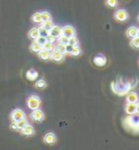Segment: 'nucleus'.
I'll return each mask as SVG.
<instances>
[{
    "label": "nucleus",
    "instance_id": "nucleus-14",
    "mask_svg": "<svg viewBox=\"0 0 139 150\" xmlns=\"http://www.w3.org/2000/svg\"><path fill=\"white\" fill-rule=\"evenodd\" d=\"M38 57L42 59V60H49L51 59V53L48 50H45V49H42L39 52H38Z\"/></svg>",
    "mask_w": 139,
    "mask_h": 150
},
{
    "label": "nucleus",
    "instance_id": "nucleus-16",
    "mask_svg": "<svg viewBox=\"0 0 139 150\" xmlns=\"http://www.w3.org/2000/svg\"><path fill=\"white\" fill-rule=\"evenodd\" d=\"M137 34H138V28L136 26H131L128 27L127 30H126V35H127L128 37H136L137 36Z\"/></svg>",
    "mask_w": 139,
    "mask_h": 150
},
{
    "label": "nucleus",
    "instance_id": "nucleus-24",
    "mask_svg": "<svg viewBox=\"0 0 139 150\" xmlns=\"http://www.w3.org/2000/svg\"><path fill=\"white\" fill-rule=\"evenodd\" d=\"M42 22H46V21H49V20H51V14L47 11H44L42 12Z\"/></svg>",
    "mask_w": 139,
    "mask_h": 150
},
{
    "label": "nucleus",
    "instance_id": "nucleus-2",
    "mask_svg": "<svg viewBox=\"0 0 139 150\" xmlns=\"http://www.w3.org/2000/svg\"><path fill=\"white\" fill-rule=\"evenodd\" d=\"M40 99L37 97V96H30L28 99H27V105H28V108L32 110H35V109H38L39 107H40Z\"/></svg>",
    "mask_w": 139,
    "mask_h": 150
},
{
    "label": "nucleus",
    "instance_id": "nucleus-6",
    "mask_svg": "<svg viewBox=\"0 0 139 150\" xmlns=\"http://www.w3.org/2000/svg\"><path fill=\"white\" fill-rule=\"evenodd\" d=\"M62 35L64 36H66V37H72V36H74L75 35V30H74V27L71 26V25H66V26L62 27Z\"/></svg>",
    "mask_w": 139,
    "mask_h": 150
},
{
    "label": "nucleus",
    "instance_id": "nucleus-35",
    "mask_svg": "<svg viewBox=\"0 0 139 150\" xmlns=\"http://www.w3.org/2000/svg\"><path fill=\"white\" fill-rule=\"evenodd\" d=\"M136 113H139V102L136 103Z\"/></svg>",
    "mask_w": 139,
    "mask_h": 150
},
{
    "label": "nucleus",
    "instance_id": "nucleus-23",
    "mask_svg": "<svg viewBox=\"0 0 139 150\" xmlns=\"http://www.w3.org/2000/svg\"><path fill=\"white\" fill-rule=\"evenodd\" d=\"M131 46H132L133 48H136V49L139 48V37L138 36L132 38V40H131Z\"/></svg>",
    "mask_w": 139,
    "mask_h": 150
},
{
    "label": "nucleus",
    "instance_id": "nucleus-34",
    "mask_svg": "<svg viewBox=\"0 0 139 150\" xmlns=\"http://www.w3.org/2000/svg\"><path fill=\"white\" fill-rule=\"evenodd\" d=\"M11 128H12V129H16V131H18V126H16V122H13V123L11 124Z\"/></svg>",
    "mask_w": 139,
    "mask_h": 150
},
{
    "label": "nucleus",
    "instance_id": "nucleus-1",
    "mask_svg": "<svg viewBox=\"0 0 139 150\" xmlns=\"http://www.w3.org/2000/svg\"><path fill=\"white\" fill-rule=\"evenodd\" d=\"M124 126L126 129L139 134V113H134L128 115L124 120Z\"/></svg>",
    "mask_w": 139,
    "mask_h": 150
},
{
    "label": "nucleus",
    "instance_id": "nucleus-21",
    "mask_svg": "<svg viewBox=\"0 0 139 150\" xmlns=\"http://www.w3.org/2000/svg\"><path fill=\"white\" fill-rule=\"evenodd\" d=\"M42 49H45V50H48V51H52L53 49H54L53 42H51V41H46L45 44L42 45Z\"/></svg>",
    "mask_w": 139,
    "mask_h": 150
},
{
    "label": "nucleus",
    "instance_id": "nucleus-13",
    "mask_svg": "<svg viewBox=\"0 0 139 150\" xmlns=\"http://www.w3.org/2000/svg\"><path fill=\"white\" fill-rule=\"evenodd\" d=\"M44 140H45L46 144H54L56 142V136L53 133H48L45 135Z\"/></svg>",
    "mask_w": 139,
    "mask_h": 150
},
{
    "label": "nucleus",
    "instance_id": "nucleus-28",
    "mask_svg": "<svg viewBox=\"0 0 139 150\" xmlns=\"http://www.w3.org/2000/svg\"><path fill=\"white\" fill-rule=\"evenodd\" d=\"M107 6L110 8H114L117 6V0H105Z\"/></svg>",
    "mask_w": 139,
    "mask_h": 150
},
{
    "label": "nucleus",
    "instance_id": "nucleus-9",
    "mask_svg": "<svg viewBox=\"0 0 139 150\" xmlns=\"http://www.w3.org/2000/svg\"><path fill=\"white\" fill-rule=\"evenodd\" d=\"M126 101L127 102H132V103H137L139 101V97L138 94L135 93V91H132L126 96Z\"/></svg>",
    "mask_w": 139,
    "mask_h": 150
},
{
    "label": "nucleus",
    "instance_id": "nucleus-33",
    "mask_svg": "<svg viewBox=\"0 0 139 150\" xmlns=\"http://www.w3.org/2000/svg\"><path fill=\"white\" fill-rule=\"evenodd\" d=\"M73 47H74V46L68 44V45H66V53H70V54H71L72 50H73Z\"/></svg>",
    "mask_w": 139,
    "mask_h": 150
},
{
    "label": "nucleus",
    "instance_id": "nucleus-30",
    "mask_svg": "<svg viewBox=\"0 0 139 150\" xmlns=\"http://www.w3.org/2000/svg\"><path fill=\"white\" fill-rule=\"evenodd\" d=\"M36 41H37L38 44H40V45H44L46 41H47V38H46V36H42V35H39L37 38H36Z\"/></svg>",
    "mask_w": 139,
    "mask_h": 150
},
{
    "label": "nucleus",
    "instance_id": "nucleus-10",
    "mask_svg": "<svg viewBox=\"0 0 139 150\" xmlns=\"http://www.w3.org/2000/svg\"><path fill=\"white\" fill-rule=\"evenodd\" d=\"M21 131H22L23 135H25V136H32V135H34V133H35L34 127H33L32 125H28V124H26Z\"/></svg>",
    "mask_w": 139,
    "mask_h": 150
},
{
    "label": "nucleus",
    "instance_id": "nucleus-27",
    "mask_svg": "<svg viewBox=\"0 0 139 150\" xmlns=\"http://www.w3.org/2000/svg\"><path fill=\"white\" fill-rule=\"evenodd\" d=\"M35 86L37 87V88H45V87L47 86V84H46V82L44 81V79H39V81L36 82Z\"/></svg>",
    "mask_w": 139,
    "mask_h": 150
},
{
    "label": "nucleus",
    "instance_id": "nucleus-11",
    "mask_svg": "<svg viewBox=\"0 0 139 150\" xmlns=\"http://www.w3.org/2000/svg\"><path fill=\"white\" fill-rule=\"evenodd\" d=\"M125 112H126V114H128V115L136 113V103L127 102L126 105H125Z\"/></svg>",
    "mask_w": 139,
    "mask_h": 150
},
{
    "label": "nucleus",
    "instance_id": "nucleus-3",
    "mask_svg": "<svg viewBox=\"0 0 139 150\" xmlns=\"http://www.w3.org/2000/svg\"><path fill=\"white\" fill-rule=\"evenodd\" d=\"M114 18L116 21L119 22H125L128 20V13L126 10L124 9H121V10H117L115 13H114Z\"/></svg>",
    "mask_w": 139,
    "mask_h": 150
},
{
    "label": "nucleus",
    "instance_id": "nucleus-8",
    "mask_svg": "<svg viewBox=\"0 0 139 150\" xmlns=\"http://www.w3.org/2000/svg\"><path fill=\"white\" fill-rule=\"evenodd\" d=\"M94 62L98 67H104L105 63H107V58L102 54H98L94 58Z\"/></svg>",
    "mask_w": 139,
    "mask_h": 150
},
{
    "label": "nucleus",
    "instance_id": "nucleus-37",
    "mask_svg": "<svg viewBox=\"0 0 139 150\" xmlns=\"http://www.w3.org/2000/svg\"><path fill=\"white\" fill-rule=\"evenodd\" d=\"M138 21H139V15H138Z\"/></svg>",
    "mask_w": 139,
    "mask_h": 150
},
{
    "label": "nucleus",
    "instance_id": "nucleus-29",
    "mask_svg": "<svg viewBox=\"0 0 139 150\" xmlns=\"http://www.w3.org/2000/svg\"><path fill=\"white\" fill-rule=\"evenodd\" d=\"M71 54L72 56H79V54H80V48H79L78 46H74V47H73V50H72Z\"/></svg>",
    "mask_w": 139,
    "mask_h": 150
},
{
    "label": "nucleus",
    "instance_id": "nucleus-7",
    "mask_svg": "<svg viewBox=\"0 0 139 150\" xmlns=\"http://www.w3.org/2000/svg\"><path fill=\"white\" fill-rule=\"evenodd\" d=\"M51 59L56 62H60L64 59V53H62L61 51H59L58 49H53L52 53H51Z\"/></svg>",
    "mask_w": 139,
    "mask_h": 150
},
{
    "label": "nucleus",
    "instance_id": "nucleus-22",
    "mask_svg": "<svg viewBox=\"0 0 139 150\" xmlns=\"http://www.w3.org/2000/svg\"><path fill=\"white\" fill-rule=\"evenodd\" d=\"M27 124V120L25 119V117H23V119H21V120H19L18 122H16V126H18V129H22L25 125Z\"/></svg>",
    "mask_w": 139,
    "mask_h": 150
},
{
    "label": "nucleus",
    "instance_id": "nucleus-19",
    "mask_svg": "<svg viewBox=\"0 0 139 150\" xmlns=\"http://www.w3.org/2000/svg\"><path fill=\"white\" fill-rule=\"evenodd\" d=\"M32 21L34 23H42V13L40 12H36L34 14L32 15Z\"/></svg>",
    "mask_w": 139,
    "mask_h": 150
},
{
    "label": "nucleus",
    "instance_id": "nucleus-12",
    "mask_svg": "<svg viewBox=\"0 0 139 150\" xmlns=\"http://www.w3.org/2000/svg\"><path fill=\"white\" fill-rule=\"evenodd\" d=\"M49 34L52 35L53 37H60L61 35H62V28H61L60 26H56V25H53V27L50 30V32H49Z\"/></svg>",
    "mask_w": 139,
    "mask_h": 150
},
{
    "label": "nucleus",
    "instance_id": "nucleus-15",
    "mask_svg": "<svg viewBox=\"0 0 139 150\" xmlns=\"http://www.w3.org/2000/svg\"><path fill=\"white\" fill-rule=\"evenodd\" d=\"M40 35V28L39 27H33L30 28V30L28 32V36H30L32 39H36Z\"/></svg>",
    "mask_w": 139,
    "mask_h": 150
},
{
    "label": "nucleus",
    "instance_id": "nucleus-18",
    "mask_svg": "<svg viewBox=\"0 0 139 150\" xmlns=\"http://www.w3.org/2000/svg\"><path fill=\"white\" fill-rule=\"evenodd\" d=\"M26 77L30 81H35V79L38 77V73L35 70H30V71L26 73Z\"/></svg>",
    "mask_w": 139,
    "mask_h": 150
},
{
    "label": "nucleus",
    "instance_id": "nucleus-26",
    "mask_svg": "<svg viewBox=\"0 0 139 150\" xmlns=\"http://www.w3.org/2000/svg\"><path fill=\"white\" fill-rule=\"evenodd\" d=\"M68 44L72 46H78V39L75 37V35L68 38Z\"/></svg>",
    "mask_w": 139,
    "mask_h": 150
},
{
    "label": "nucleus",
    "instance_id": "nucleus-25",
    "mask_svg": "<svg viewBox=\"0 0 139 150\" xmlns=\"http://www.w3.org/2000/svg\"><path fill=\"white\" fill-rule=\"evenodd\" d=\"M58 41H59V44H64V45H68V37L64 36V35H61L60 37H58Z\"/></svg>",
    "mask_w": 139,
    "mask_h": 150
},
{
    "label": "nucleus",
    "instance_id": "nucleus-36",
    "mask_svg": "<svg viewBox=\"0 0 139 150\" xmlns=\"http://www.w3.org/2000/svg\"><path fill=\"white\" fill-rule=\"evenodd\" d=\"M137 36L139 37V28H138V34H137Z\"/></svg>",
    "mask_w": 139,
    "mask_h": 150
},
{
    "label": "nucleus",
    "instance_id": "nucleus-17",
    "mask_svg": "<svg viewBox=\"0 0 139 150\" xmlns=\"http://www.w3.org/2000/svg\"><path fill=\"white\" fill-rule=\"evenodd\" d=\"M42 49V46L40 44H38L36 40L32 42V45H30V51H33V52H39Z\"/></svg>",
    "mask_w": 139,
    "mask_h": 150
},
{
    "label": "nucleus",
    "instance_id": "nucleus-32",
    "mask_svg": "<svg viewBox=\"0 0 139 150\" xmlns=\"http://www.w3.org/2000/svg\"><path fill=\"white\" fill-rule=\"evenodd\" d=\"M46 38H47V41H51V42H54V41H56V37H53L52 35H50V34L47 35V36H46Z\"/></svg>",
    "mask_w": 139,
    "mask_h": 150
},
{
    "label": "nucleus",
    "instance_id": "nucleus-20",
    "mask_svg": "<svg viewBox=\"0 0 139 150\" xmlns=\"http://www.w3.org/2000/svg\"><path fill=\"white\" fill-rule=\"evenodd\" d=\"M53 27V23L51 20H49V21H46V22H42V27L44 30H46L47 32H50V30Z\"/></svg>",
    "mask_w": 139,
    "mask_h": 150
},
{
    "label": "nucleus",
    "instance_id": "nucleus-31",
    "mask_svg": "<svg viewBox=\"0 0 139 150\" xmlns=\"http://www.w3.org/2000/svg\"><path fill=\"white\" fill-rule=\"evenodd\" d=\"M56 49H58L59 51H61L62 53H66V45H64V44H59L58 47H56Z\"/></svg>",
    "mask_w": 139,
    "mask_h": 150
},
{
    "label": "nucleus",
    "instance_id": "nucleus-4",
    "mask_svg": "<svg viewBox=\"0 0 139 150\" xmlns=\"http://www.w3.org/2000/svg\"><path fill=\"white\" fill-rule=\"evenodd\" d=\"M30 116H32V120H33V121H36V122H40V121L44 120V117H45V114H44V112H42V110L38 108V109L33 110V112H32Z\"/></svg>",
    "mask_w": 139,
    "mask_h": 150
},
{
    "label": "nucleus",
    "instance_id": "nucleus-5",
    "mask_svg": "<svg viewBox=\"0 0 139 150\" xmlns=\"http://www.w3.org/2000/svg\"><path fill=\"white\" fill-rule=\"evenodd\" d=\"M23 117H25V113L23 111L22 109H15L12 111L11 113V119L12 121H14V122H18L19 120L23 119Z\"/></svg>",
    "mask_w": 139,
    "mask_h": 150
}]
</instances>
